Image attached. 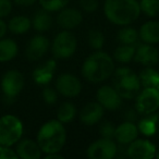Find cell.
Here are the masks:
<instances>
[{"instance_id":"1","label":"cell","mask_w":159,"mask_h":159,"mask_svg":"<svg viewBox=\"0 0 159 159\" xmlns=\"http://www.w3.org/2000/svg\"><path fill=\"white\" fill-rule=\"evenodd\" d=\"M82 75L89 83L98 84L113 74L115 61L104 51H96L86 58L82 66Z\"/></svg>"},{"instance_id":"2","label":"cell","mask_w":159,"mask_h":159,"mask_svg":"<svg viewBox=\"0 0 159 159\" xmlns=\"http://www.w3.org/2000/svg\"><path fill=\"white\" fill-rule=\"evenodd\" d=\"M104 13L109 22L125 26L139 19L141 9L136 0H105Z\"/></svg>"},{"instance_id":"3","label":"cell","mask_w":159,"mask_h":159,"mask_svg":"<svg viewBox=\"0 0 159 159\" xmlns=\"http://www.w3.org/2000/svg\"><path fill=\"white\" fill-rule=\"evenodd\" d=\"M66 141V131L59 120H49L40 126L37 133V143L45 154L59 152Z\"/></svg>"},{"instance_id":"4","label":"cell","mask_w":159,"mask_h":159,"mask_svg":"<svg viewBox=\"0 0 159 159\" xmlns=\"http://www.w3.org/2000/svg\"><path fill=\"white\" fill-rule=\"evenodd\" d=\"M113 87L122 99H133L141 91V81L139 75L130 68L122 66L113 71Z\"/></svg>"},{"instance_id":"5","label":"cell","mask_w":159,"mask_h":159,"mask_svg":"<svg viewBox=\"0 0 159 159\" xmlns=\"http://www.w3.org/2000/svg\"><path fill=\"white\" fill-rule=\"evenodd\" d=\"M23 123L13 115H5L0 117V145H16L23 135Z\"/></svg>"},{"instance_id":"6","label":"cell","mask_w":159,"mask_h":159,"mask_svg":"<svg viewBox=\"0 0 159 159\" xmlns=\"http://www.w3.org/2000/svg\"><path fill=\"white\" fill-rule=\"evenodd\" d=\"M77 40L71 31L64 30L55 37L51 45V52L56 59H68L74 55Z\"/></svg>"},{"instance_id":"7","label":"cell","mask_w":159,"mask_h":159,"mask_svg":"<svg viewBox=\"0 0 159 159\" xmlns=\"http://www.w3.org/2000/svg\"><path fill=\"white\" fill-rule=\"evenodd\" d=\"M24 75L19 70H9L1 77V89H2L5 99L14 100L24 87Z\"/></svg>"},{"instance_id":"8","label":"cell","mask_w":159,"mask_h":159,"mask_svg":"<svg viewBox=\"0 0 159 159\" xmlns=\"http://www.w3.org/2000/svg\"><path fill=\"white\" fill-rule=\"evenodd\" d=\"M135 98V109L139 115H149L158 110L159 91L155 87H144L143 91H139Z\"/></svg>"},{"instance_id":"9","label":"cell","mask_w":159,"mask_h":159,"mask_svg":"<svg viewBox=\"0 0 159 159\" xmlns=\"http://www.w3.org/2000/svg\"><path fill=\"white\" fill-rule=\"evenodd\" d=\"M117 144L113 139H97L89 146L86 155L91 159H112L116 157Z\"/></svg>"},{"instance_id":"10","label":"cell","mask_w":159,"mask_h":159,"mask_svg":"<svg viewBox=\"0 0 159 159\" xmlns=\"http://www.w3.org/2000/svg\"><path fill=\"white\" fill-rule=\"evenodd\" d=\"M56 89L64 97H76L82 92V83L75 75L63 73L56 80Z\"/></svg>"},{"instance_id":"11","label":"cell","mask_w":159,"mask_h":159,"mask_svg":"<svg viewBox=\"0 0 159 159\" xmlns=\"http://www.w3.org/2000/svg\"><path fill=\"white\" fill-rule=\"evenodd\" d=\"M97 102L107 110H117L122 105V97L119 95L113 86L104 85L96 92Z\"/></svg>"},{"instance_id":"12","label":"cell","mask_w":159,"mask_h":159,"mask_svg":"<svg viewBox=\"0 0 159 159\" xmlns=\"http://www.w3.org/2000/svg\"><path fill=\"white\" fill-rule=\"evenodd\" d=\"M156 152V146L148 139H134L128 145V157L132 159H150Z\"/></svg>"},{"instance_id":"13","label":"cell","mask_w":159,"mask_h":159,"mask_svg":"<svg viewBox=\"0 0 159 159\" xmlns=\"http://www.w3.org/2000/svg\"><path fill=\"white\" fill-rule=\"evenodd\" d=\"M50 47L49 39L44 35H36L29 42L25 49V56L30 61L42 59Z\"/></svg>"},{"instance_id":"14","label":"cell","mask_w":159,"mask_h":159,"mask_svg":"<svg viewBox=\"0 0 159 159\" xmlns=\"http://www.w3.org/2000/svg\"><path fill=\"white\" fill-rule=\"evenodd\" d=\"M135 62L145 66H152L159 61V51L152 44H141L135 48Z\"/></svg>"},{"instance_id":"15","label":"cell","mask_w":159,"mask_h":159,"mask_svg":"<svg viewBox=\"0 0 159 159\" xmlns=\"http://www.w3.org/2000/svg\"><path fill=\"white\" fill-rule=\"evenodd\" d=\"M83 22V16L81 11L74 8H63L57 16V23L61 29L71 30L75 29Z\"/></svg>"},{"instance_id":"16","label":"cell","mask_w":159,"mask_h":159,"mask_svg":"<svg viewBox=\"0 0 159 159\" xmlns=\"http://www.w3.org/2000/svg\"><path fill=\"white\" fill-rule=\"evenodd\" d=\"M14 150L19 158L22 159H39L43 152L37 142L30 139H20Z\"/></svg>"},{"instance_id":"17","label":"cell","mask_w":159,"mask_h":159,"mask_svg":"<svg viewBox=\"0 0 159 159\" xmlns=\"http://www.w3.org/2000/svg\"><path fill=\"white\" fill-rule=\"evenodd\" d=\"M104 116V107L99 102H89L80 111V120L85 125H94L102 120Z\"/></svg>"},{"instance_id":"18","label":"cell","mask_w":159,"mask_h":159,"mask_svg":"<svg viewBox=\"0 0 159 159\" xmlns=\"http://www.w3.org/2000/svg\"><path fill=\"white\" fill-rule=\"evenodd\" d=\"M137 135H139V129L134 124V122L124 121L116 128L115 139L118 142V144L129 145L137 139Z\"/></svg>"},{"instance_id":"19","label":"cell","mask_w":159,"mask_h":159,"mask_svg":"<svg viewBox=\"0 0 159 159\" xmlns=\"http://www.w3.org/2000/svg\"><path fill=\"white\" fill-rule=\"evenodd\" d=\"M57 68V64L53 59L47 60L43 64L38 66L35 70L33 71V80L36 84L39 85H47L53 77V73Z\"/></svg>"},{"instance_id":"20","label":"cell","mask_w":159,"mask_h":159,"mask_svg":"<svg viewBox=\"0 0 159 159\" xmlns=\"http://www.w3.org/2000/svg\"><path fill=\"white\" fill-rule=\"evenodd\" d=\"M139 39L146 44H158L159 43V22L148 21L144 23L139 31Z\"/></svg>"},{"instance_id":"21","label":"cell","mask_w":159,"mask_h":159,"mask_svg":"<svg viewBox=\"0 0 159 159\" xmlns=\"http://www.w3.org/2000/svg\"><path fill=\"white\" fill-rule=\"evenodd\" d=\"M32 26L37 32H47L52 26V18L50 16V12L45 9H40L34 14L32 19Z\"/></svg>"},{"instance_id":"22","label":"cell","mask_w":159,"mask_h":159,"mask_svg":"<svg viewBox=\"0 0 159 159\" xmlns=\"http://www.w3.org/2000/svg\"><path fill=\"white\" fill-rule=\"evenodd\" d=\"M19 52L18 44L11 38L0 39V62H8L16 57Z\"/></svg>"},{"instance_id":"23","label":"cell","mask_w":159,"mask_h":159,"mask_svg":"<svg viewBox=\"0 0 159 159\" xmlns=\"http://www.w3.org/2000/svg\"><path fill=\"white\" fill-rule=\"evenodd\" d=\"M158 122H159V116L157 113H149L145 115L142 120L139 122V131L143 133L146 136H152L157 132L158 129Z\"/></svg>"},{"instance_id":"24","label":"cell","mask_w":159,"mask_h":159,"mask_svg":"<svg viewBox=\"0 0 159 159\" xmlns=\"http://www.w3.org/2000/svg\"><path fill=\"white\" fill-rule=\"evenodd\" d=\"M31 26H32V21L27 16H14L8 23V30L12 34H16V35H21V34L26 33L31 29Z\"/></svg>"},{"instance_id":"25","label":"cell","mask_w":159,"mask_h":159,"mask_svg":"<svg viewBox=\"0 0 159 159\" xmlns=\"http://www.w3.org/2000/svg\"><path fill=\"white\" fill-rule=\"evenodd\" d=\"M139 79L141 81V85L144 87H155L159 84V72L152 69V66H147L141 71L139 74Z\"/></svg>"},{"instance_id":"26","label":"cell","mask_w":159,"mask_h":159,"mask_svg":"<svg viewBox=\"0 0 159 159\" xmlns=\"http://www.w3.org/2000/svg\"><path fill=\"white\" fill-rule=\"evenodd\" d=\"M134 45H123L121 44L119 47H117L113 52V58L120 63H129L133 60L135 53Z\"/></svg>"},{"instance_id":"27","label":"cell","mask_w":159,"mask_h":159,"mask_svg":"<svg viewBox=\"0 0 159 159\" xmlns=\"http://www.w3.org/2000/svg\"><path fill=\"white\" fill-rule=\"evenodd\" d=\"M76 116V108L72 102H63L57 111V120L61 123H70Z\"/></svg>"},{"instance_id":"28","label":"cell","mask_w":159,"mask_h":159,"mask_svg":"<svg viewBox=\"0 0 159 159\" xmlns=\"http://www.w3.org/2000/svg\"><path fill=\"white\" fill-rule=\"evenodd\" d=\"M118 40L123 45H136L139 43V32L131 26H124L118 32Z\"/></svg>"},{"instance_id":"29","label":"cell","mask_w":159,"mask_h":159,"mask_svg":"<svg viewBox=\"0 0 159 159\" xmlns=\"http://www.w3.org/2000/svg\"><path fill=\"white\" fill-rule=\"evenodd\" d=\"M139 9L145 16L154 18L158 14V0H141L139 1Z\"/></svg>"},{"instance_id":"30","label":"cell","mask_w":159,"mask_h":159,"mask_svg":"<svg viewBox=\"0 0 159 159\" xmlns=\"http://www.w3.org/2000/svg\"><path fill=\"white\" fill-rule=\"evenodd\" d=\"M70 0H38L40 7L49 12L60 11L61 9L66 8Z\"/></svg>"},{"instance_id":"31","label":"cell","mask_w":159,"mask_h":159,"mask_svg":"<svg viewBox=\"0 0 159 159\" xmlns=\"http://www.w3.org/2000/svg\"><path fill=\"white\" fill-rule=\"evenodd\" d=\"M89 44L93 49L100 50L105 45V36L98 30H91L89 32Z\"/></svg>"},{"instance_id":"32","label":"cell","mask_w":159,"mask_h":159,"mask_svg":"<svg viewBox=\"0 0 159 159\" xmlns=\"http://www.w3.org/2000/svg\"><path fill=\"white\" fill-rule=\"evenodd\" d=\"M115 132H116V126L113 125L112 122L106 121L100 125L99 133L102 137L108 139H115Z\"/></svg>"},{"instance_id":"33","label":"cell","mask_w":159,"mask_h":159,"mask_svg":"<svg viewBox=\"0 0 159 159\" xmlns=\"http://www.w3.org/2000/svg\"><path fill=\"white\" fill-rule=\"evenodd\" d=\"M43 99L44 102H46L47 105H53L58 100V95H57V92L52 89V87H45L43 89Z\"/></svg>"},{"instance_id":"34","label":"cell","mask_w":159,"mask_h":159,"mask_svg":"<svg viewBox=\"0 0 159 159\" xmlns=\"http://www.w3.org/2000/svg\"><path fill=\"white\" fill-rule=\"evenodd\" d=\"M80 7L87 13H93L98 9V0H79Z\"/></svg>"},{"instance_id":"35","label":"cell","mask_w":159,"mask_h":159,"mask_svg":"<svg viewBox=\"0 0 159 159\" xmlns=\"http://www.w3.org/2000/svg\"><path fill=\"white\" fill-rule=\"evenodd\" d=\"M16 150L9 146L0 145V159H18Z\"/></svg>"},{"instance_id":"36","label":"cell","mask_w":159,"mask_h":159,"mask_svg":"<svg viewBox=\"0 0 159 159\" xmlns=\"http://www.w3.org/2000/svg\"><path fill=\"white\" fill-rule=\"evenodd\" d=\"M12 11L11 0H0V19L7 18Z\"/></svg>"},{"instance_id":"37","label":"cell","mask_w":159,"mask_h":159,"mask_svg":"<svg viewBox=\"0 0 159 159\" xmlns=\"http://www.w3.org/2000/svg\"><path fill=\"white\" fill-rule=\"evenodd\" d=\"M137 115H139V113L137 112V110L135 109V107L134 108H129L123 112V119L125 120V121L135 122L137 120V118H139V116Z\"/></svg>"},{"instance_id":"38","label":"cell","mask_w":159,"mask_h":159,"mask_svg":"<svg viewBox=\"0 0 159 159\" xmlns=\"http://www.w3.org/2000/svg\"><path fill=\"white\" fill-rule=\"evenodd\" d=\"M14 3L18 6H22V7H30L33 6L37 0H13Z\"/></svg>"},{"instance_id":"39","label":"cell","mask_w":159,"mask_h":159,"mask_svg":"<svg viewBox=\"0 0 159 159\" xmlns=\"http://www.w3.org/2000/svg\"><path fill=\"white\" fill-rule=\"evenodd\" d=\"M8 31V24L2 20V19H0V39L3 38L7 34Z\"/></svg>"},{"instance_id":"40","label":"cell","mask_w":159,"mask_h":159,"mask_svg":"<svg viewBox=\"0 0 159 159\" xmlns=\"http://www.w3.org/2000/svg\"><path fill=\"white\" fill-rule=\"evenodd\" d=\"M63 156L58 152H51V154H46L45 156V159H62Z\"/></svg>"},{"instance_id":"41","label":"cell","mask_w":159,"mask_h":159,"mask_svg":"<svg viewBox=\"0 0 159 159\" xmlns=\"http://www.w3.org/2000/svg\"><path fill=\"white\" fill-rule=\"evenodd\" d=\"M155 157H156L157 159H159V150H158V152H156V155H155Z\"/></svg>"},{"instance_id":"42","label":"cell","mask_w":159,"mask_h":159,"mask_svg":"<svg viewBox=\"0 0 159 159\" xmlns=\"http://www.w3.org/2000/svg\"><path fill=\"white\" fill-rule=\"evenodd\" d=\"M158 8H159V0H158Z\"/></svg>"},{"instance_id":"43","label":"cell","mask_w":159,"mask_h":159,"mask_svg":"<svg viewBox=\"0 0 159 159\" xmlns=\"http://www.w3.org/2000/svg\"><path fill=\"white\" fill-rule=\"evenodd\" d=\"M158 129H159V122H158Z\"/></svg>"}]
</instances>
